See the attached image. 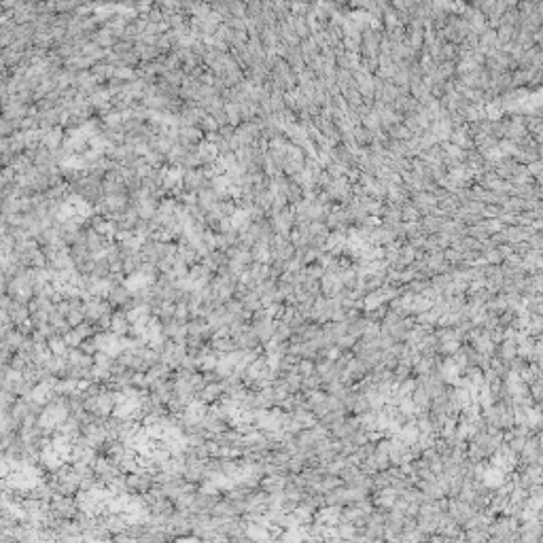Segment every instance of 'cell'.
I'll return each mask as SVG.
<instances>
[{"mask_svg": "<svg viewBox=\"0 0 543 543\" xmlns=\"http://www.w3.org/2000/svg\"><path fill=\"white\" fill-rule=\"evenodd\" d=\"M74 331H77V333L85 339V337H92L94 335V327L92 325H87V323H81V325H77V327H72Z\"/></svg>", "mask_w": 543, "mask_h": 543, "instance_id": "2", "label": "cell"}, {"mask_svg": "<svg viewBox=\"0 0 543 543\" xmlns=\"http://www.w3.org/2000/svg\"><path fill=\"white\" fill-rule=\"evenodd\" d=\"M130 327H132V323H130V319H127L125 310H121V312H115V314L110 316V329H109V331H112V333H117V335H125L127 331H130Z\"/></svg>", "mask_w": 543, "mask_h": 543, "instance_id": "1", "label": "cell"}]
</instances>
